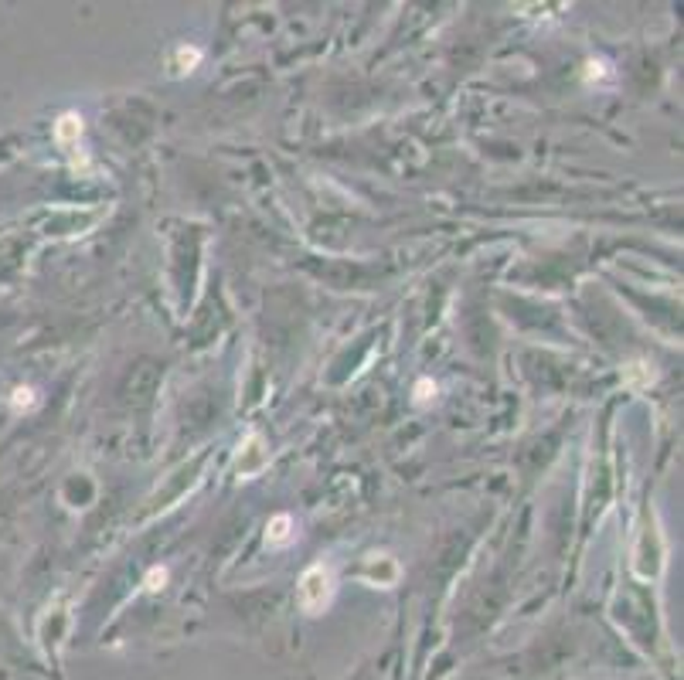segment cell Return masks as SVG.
<instances>
[{
	"instance_id": "6da1fadb",
	"label": "cell",
	"mask_w": 684,
	"mask_h": 680,
	"mask_svg": "<svg viewBox=\"0 0 684 680\" xmlns=\"http://www.w3.org/2000/svg\"><path fill=\"white\" fill-rule=\"evenodd\" d=\"M330 595H334V575H330V568H324V565L307 568L303 578H300V609L317 616V613L327 609Z\"/></svg>"
},
{
	"instance_id": "7a4b0ae2",
	"label": "cell",
	"mask_w": 684,
	"mask_h": 680,
	"mask_svg": "<svg viewBox=\"0 0 684 680\" xmlns=\"http://www.w3.org/2000/svg\"><path fill=\"white\" fill-rule=\"evenodd\" d=\"M55 139L62 143L65 150L78 147V139H82V120H78L76 112H65L62 120L55 123Z\"/></svg>"
},
{
	"instance_id": "3957f363",
	"label": "cell",
	"mask_w": 684,
	"mask_h": 680,
	"mask_svg": "<svg viewBox=\"0 0 684 680\" xmlns=\"http://www.w3.org/2000/svg\"><path fill=\"white\" fill-rule=\"evenodd\" d=\"M293 538V521L286 517V514H276L273 521H269V527H266V541L269 544H286Z\"/></svg>"
},
{
	"instance_id": "277c9868",
	"label": "cell",
	"mask_w": 684,
	"mask_h": 680,
	"mask_svg": "<svg viewBox=\"0 0 684 680\" xmlns=\"http://www.w3.org/2000/svg\"><path fill=\"white\" fill-rule=\"evenodd\" d=\"M174 58H177V62H174L177 72H191L194 65L202 62V51H198V48H177V51H174Z\"/></svg>"
},
{
	"instance_id": "5b68a950",
	"label": "cell",
	"mask_w": 684,
	"mask_h": 680,
	"mask_svg": "<svg viewBox=\"0 0 684 680\" xmlns=\"http://www.w3.org/2000/svg\"><path fill=\"white\" fill-rule=\"evenodd\" d=\"M164 578H167L164 568H160V572H150V588H157V582H164Z\"/></svg>"
},
{
	"instance_id": "8992f818",
	"label": "cell",
	"mask_w": 684,
	"mask_h": 680,
	"mask_svg": "<svg viewBox=\"0 0 684 680\" xmlns=\"http://www.w3.org/2000/svg\"><path fill=\"white\" fill-rule=\"evenodd\" d=\"M426 398H429V381H422L419 385V402H426Z\"/></svg>"
}]
</instances>
